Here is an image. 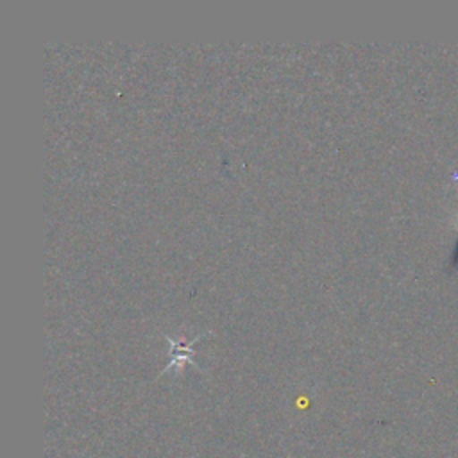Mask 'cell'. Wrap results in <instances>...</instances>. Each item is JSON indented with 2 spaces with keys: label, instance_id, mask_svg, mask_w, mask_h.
<instances>
[{
  "label": "cell",
  "instance_id": "6da1fadb",
  "mask_svg": "<svg viewBox=\"0 0 458 458\" xmlns=\"http://www.w3.org/2000/svg\"><path fill=\"white\" fill-rule=\"evenodd\" d=\"M200 338V336H199ZM197 338V340H199ZM170 340V351H172V358H170V363H168V367H166V370L172 367V365H175L177 361H191V345H193V342H181V344H177V342H174L172 338H168Z\"/></svg>",
  "mask_w": 458,
  "mask_h": 458
}]
</instances>
